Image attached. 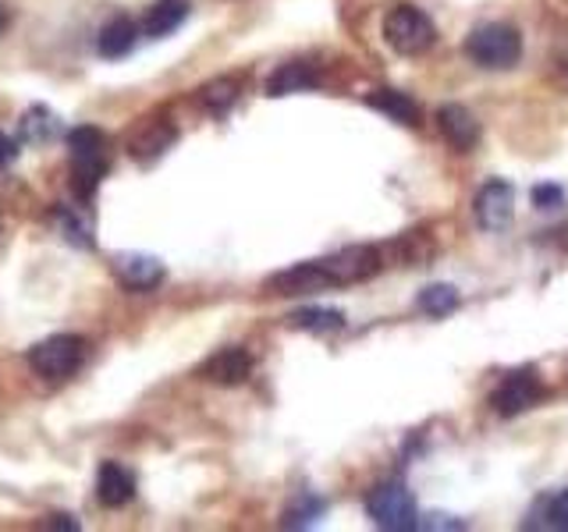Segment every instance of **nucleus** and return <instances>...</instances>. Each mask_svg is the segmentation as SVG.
I'll return each instance as SVG.
<instances>
[{"instance_id": "obj_1", "label": "nucleus", "mask_w": 568, "mask_h": 532, "mask_svg": "<svg viewBox=\"0 0 568 532\" xmlns=\"http://www.w3.org/2000/svg\"><path fill=\"white\" fill-rule=\"evenodd\" d=\"M466 58L484 68V71H508L519 64L523 58V35L519 29L501 25V22H490V25H479L466 35Z\"/></svg>"}, {"instance_id": "obj_2", "label": "nucleus", "mask_w": 568, "mask_h": 532, "mask_svg": "<svg viewBox=\"0 0 568 532\" xmlns=\"http://www.w3.org/2000/svg\"><path fill=\"white\" fill-rule=\"evenodd\" d=\"M384 40L387 47L402 53V58H423L426 50L437 43V25L430 14L416 4H398L384 18Z\"/></svg>"}, {"instance_id": "obj_3", "label": "nucleus", "mask_w": 568, "mask_h": 532, "mask_svg": "<svg viewBox=\"0 0 568 532\" xmlns=\"http://www.w3.org/2000/svg\"><path fill=\"white\" fill-rule=\"evenodd\" d=\"M68 153H71V188L82 203L93 200L100 177L106 174V150L103 132L97 129H71L68 132Z\"/></svg>"}, {"instance_id": "obj_4", "label": "nucleus", "mask_w": 568, "mask_h": 532, "mask_svg": "<svg viewBox=\"0 0 568 532\" xmlns=\"http://www.w3.org/2000/svg\"><path fill=\"white\" fill-rule=\"evenodd\" d=\"M85 362V341L79 334H53L29 351V366L43 380H68Z\"/></svg>"}, {"instance_id": "obj_5", "label": "nucleus", "mask_w": 568, "mask_h": 532, "mask_svg": "<svg viewBox=\"0 0 568 532\" xmlns=\"http://www.w3.org/2000/svg\"><path fill=\"white\" fill-rule=\"evenodd\" d=\"M366 514L373 519L377 529L387 532H408V529H419V511L413 493L405 490V483H381L373 487L366 497Z\"/></svg>"}, {"instance_id": "obj_6", "label": "nucleus", "mask_w": 568, "mask_h": 532, "mask_svg": "<svg viewBox=\"0 0 568 532\" xmlns=\"http://www.w3.org/2000/svg\"><path fill=\"white\" fill-rule=\"evenodd\" d=\"M316 263H320V270L327 274L331 288H342V284H359V280L377 277L384 256H381V248H373V245H348L342 253L324 256Z\"/></svg>"}, {"instance_id": "obj_7", "label": "nucleus", "mask_w": 568, "mask_h": 532, "mask_svg": "<svg viewBox=\"0 0 568 532\" xmlns=\"http://www.w3.org/2000/svg\"><path fill=\"white\" fill-rule=\"evenodd\" d=\"M473 213H476V224L484 231H505L515 221V188L501 182V177H490V182L476 192Z\"/></svg>"}, {"instance_id": "obj_8", "label": "nucleus", "mask_w": 568, "mask_h": 532, "mask_svg": "<svg viewBox=\"0 0 568 532\" xmlns=\"http://www.w3.org/2000/svg\"><path fill=\"white\" fill-rule=\"evenodd\" d=\"M540 383L532 372H515V377H508L501 387L490 395V405H494V412L501 416V419H511V416H523L526 408H532L540 401Z\"/></svg>"}, {"instance_id": "obj_9", "label": "nucleus", "mask_w": 568, "mask_h": 532, "mask_svg": "<svg viewBox=\"0 0 568 532\" xmlns=\"http://www.w3.org/2000/svg\"><path fill=\"white\" fill-rule=\"evenodd\" d=\"M248 372H253V355L245 348H221L217 355H210V359L200 366V377L210 383H221V387L245 383Z\"/></svg>"}, {"instance_id": "obj_10", "label": "nucleus", "mask_w": 568, "mask_h": 532, "mask_svg": "<svg viewBox=\"0 0 568 532\" xmlns=\"http://www.w3.org/2000/svg\"><path fill=\"white\" fill-rule=\"evenodd\" d=\"M114 274L129 291H150L164 280V263L146 253H121L114 256Z\"/></svg>"}, {"instance_id": "obj_11", "label": "nucleus", "mask_w": 568, "mask_h": 532, "mask_svg": "<svg viewBox=\"0 0 568 532\" xmlns=\"http://www.w3.org/2000/svg\"><path fill=\"white\" fill-rule=\"evenodd\" d=\"M266 288H271L274 295L292 298V295L324 291V288H331V280H327V274H324V270H320V263H316V259H310V263H298V266H288V270L274 274L271 280H266Z\"/></svg>"}, {"instance_id": "obj_12", "label": "nucleus", "mask_w": 568, "mask_h": 532, "mask_svg": "<svg viewBox=\"0 0 568 532\" xmlns=\"http://www.w3.org/2000/svg\"><path fill=\"white\" fill-rule=\"evenodd\" d=\"M437 129L458 153H469L479 142V121L462 103H444L437 111Z\"/></svg>"}, {"instance_id": "obj_13", "label": "nucleus", "mask_w": 568, "mask_h": 532, "mask_svg": "<svg viewBox=\"0 0 568 532\" xmlns=\"http://www.w3.org/2000/svg\"><path fill=\"white\" fill-rule=\"evenodd\" d=\"M135 497V475L118 466V461H103L97 475V501L103 508H124Z\"/></svg>"}, {"instance_id": "obj_14", "label": "nucleus", "mask_w": 568, "mask_h": 532, "mask_svg": "<svg viewBox=\"0 0 568 532\" xmlns=\"http://www.w3.org/2000/svg\"><path fill=\"white\" fill-rule=\"evenodd\" d=\"M178 139V132L171 129V124L164 121H146L142 129L129 139V153L139 160V164H150V160H156L160 153L171 150V142Z\"/></svg>"}, {"instance_id": "obj_15", "label": "nucleus", "mask_w": 568, "mask_h": 532, "mask_svg": "<svg viewBox=\"0 0 568 532\" xmlns=\"http://www.w3.org/2000/svg\"><path fill=\"white\" fill-rule=\"evenodd\" d=\"M135 35H139V29H135V22L129 14H114L111 22H106L103 29H100V35H97V50H100V58H106V61H118V58H124L132 47H135Z\"/></svg>"}, {"instance_id": "obj_16", "label": "nucleus", "mask_w": 568, "mask_h": 532, "mask_svg": "<svg viewBox=\"0 0 568 532\" xmlns=\"http://www.w3.org/2000/svg\"><path fill=\"white\" fill-rule=\"evenodd\" d=\"M366 103L373 111L387 114L390 121L405 124V129H416L419 124V103L408 96V93H398V89H377V93H369Z\"/></svg>"}, {"instance_id": "obj_17", "label": "nucleus", "mask_w": 568, "mask_h": 532, "mask_svg": "<svg viewBox=\"0 0 568 532\" xmlns=\"http://www.w3.org/2000/svg\"><path fill=\"white\" fill-rule=\"evenodd\" d=\"M185 18H189V0H156V4H150L146 18H142V32L150 40H160V35H171Z\"/></svg>"}, {"instance_id": "obj_18", "label": "nucleus", "mask_w": 568, "mask_h": 532, "mask_svg": "<svg viewBox=\"0 0 568 532\" xmlns=\"http://www.w3.org/2000/svg\"><path fill=\"white\" fill-rule=\"evenodd\" d=\"M316 75L310 71V64H281L271 82H266V96H288V93H302V89H313Z\"/></svg>"}, {"instance_id": "obj_19", "label": "nucleus", "mask_w": 568, "mask_h": 532, "mask_svg": "<svg viewBox=\"0 0 568 532\" xmlns=\"http://www.w3.org/2000/svg\"><path fill=\"white\" fill-rule=\"evenodd\" d=\"M288 327H295V330H310V334H331V330H342V327H345V313L324 309V306H310V309L292 313V316H288Z\"/></svg>"}, {"instance_id": "obj_20", "label": "nucleus", "mask_w": 568, "mask_h": 532, "mask_svg": "<svg viewBox=\"0 0 568 532\" xmlns=\"http://www.w3.org/2000/svg\"><path fill=\"white\" fill-rule=\"evenodd\" d=\"M53 221H58V231H61V238L71 242V245H79V248H93V224H89L85 217H79L75 209H68V206H58L53 209Z\"/></svg>"}, {"instance_id": "obj_21", "label": "nucleus", "mask_w": 568, "mask_h": 532, "mask_svg": "<svg viewBox=\"0 0 568 532\" xmlns=\"http://www.w3.org/2000/svg\"><path fill=\"white\" fill-rule=\"evenodd\" d=\"M61 135V121L53 117L47 106H32V111L22 117V139L26 142H36V146H43V142L58 139Z\"/></svg>"}, {"instance_id": "obj_22", "label": "nucleus", "mask_w": 568, "mask_h": 532, "mask_svg": "<svg viewBox=\"0 0 568 532\" xmlns=\"http://www.w3.org/2000/svg\"><path fill=\"white\" fill-rule=\"evenodd\" d=\"M239 79H213V82H206L203 89H200V103L206 106V111H213V114H224L231 103L239 100Z\"/></svg>"}, {"instance_id": "obj_23", "label": "nucleus", "mask_w": 568, "mask_h": 532, "mask_svg": "<svg viewBox=\"0 0 568 532\" xmlns=\"http://www.w3.org/2000/svg\"><path fill=\"white\" fill-rule=\"evenodd\" d=\"M416 306L426 313V316H448L458 309V291L452 288V284H430V288H423Z\"/></svg>"}, {"instance_id": "obj_24", "label": "nucleus", "mask_w": 568, "mask_h": 532, "mask_svg": "<svg viewBox=\"0 0 568 532\" xmlns=\"http://www.w3.org/2000/svg\"><path fill=\"white\" fill-rule=\"evenodd\" d=\"M320 514H324V501H306V504H295V508H288V514H284V525L288 529H298V525H310V522H316Z\"/></svg>"}, {"instance_id": "obj_25", "label": "nucleus", "mask_w": 568, "mask_h": 532, "mask_svg": "<svg viewBox=\"0 0 568 532\" xmlns=\"http://www.w3.org/2000/svg\"><path fill=\"white\" fill-rule=\"evenodd\" d=\"M544 514L550 529H568V490L555 493L550 501H544Z\"/></svg>"}, {"instance_id": "obj_26", "label": "nucleus", "mask_w": 568, "mask_h": 532, "mask_svg": "<svg viewBox=\"0 0 568 532\" xmlns=\"http://www.w3.org/2000/svg\"><path fill=\"white\" fill-rule=\"evenodd\" d=\"M532 203H537L540 209H558L565 203V192L558 185H537L532 188Z\"/></svg>"}, {"instance_id": "obj_27", "label": "nucleus", "mask_w": 568, "mask_h": 532, "mask_svg": "<svg viewBox=\"0 0 568 532\" xmlns=\"http://www.w3.org/2000/svg\"><path fill=\"white\" fill-rule=\"evenodd\" d=\"M14 139H8L4 132H0V167H4V164H11V160H14Z\"/></svg>"}, {"instance_id": "obj_28", "label": "nucleus", "mask_w": 568, "mask_h": 532, "mask_svg": "<svg viewBox=\"0 0 568 532\" xmlns=\"http://www.w3.org/2000/svg\"><path fill=\"white\" fill-rule=\"evenodd\" d=\"M0 29H4V11H0Z\"/></svg>"}]
</instances>
